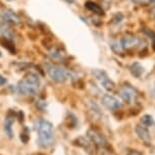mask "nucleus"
<instances>
[{
  "instance_id": "obj_12",
  "label": "nucleus",
  "mask_w": 155,
  "mask_h": 155,
  "mask_svg": "<svg viewBox=\"0 0 155 155\" xmlns=\"http://www.w3.org/2000/svg\"><path fill=\"white\" fill-rule=\"evenodd\" d=\"M130 71H131L133 76L139 78V77H141V74H143L144 68L139 62H135V63H133L131 66H130Z\"/></svg>"
},
{
  "instance_id": "obj_10",
  "label": "nucleus",
  "mask_w": 155,
  "mask_h": 155,
  "mask_svg": "<svg viewBox=\"0 0 155 155\" xmlns=\"http://www.w3.org/2000/svg\"><path fill=\"white\" fill-rule=\"evenodd\" d=\"M135 132L136 134L138 135V137L140 138L143 142L145 143H149L151 141V136H150V133H149L148 129L146 127H144L143 124H137L135 127Z\"/></svg>"
},
{
  "instance_id": "obj_9",
  "label": "nucleus",
  "mask_w": 155,
  "mask_h": 155,
  "mask_svg": "<svg viewBox=\"0 0 155 155\" xmlns=\"http://www.w3.org/2000/svg\"><path fill=\"white\" fill-rule=\"evenodd\" d=\"M0 16H1V18L3 19L4 21H7V23H12V24H15V25L21 23L19 16L16 15V13L12 12V10L2 9L1 12H0Z\"/></svg>"
},
{
  "instance_id": "obj_20",
  "label": "nucleus",
  "mask_w": 155,
  "mask_h": 155,
  "mask_svg": "<svg viewBox=\"0 0 155 155\" xmlns=\"http://www.w3.org/2000/svg\"><path fill=\"white\" fill-rule=\"evenodd\" d=\"M6 82H7V80L5 79L4 77H2L1 74H0V86H3L6 84Z\"/></svg>"
},
{
  "instance_id": "obj_18",
  "label": "nucleus",
  "mask_w": 155,
  "mask_h": 155,
  "mask_svg": "<svg viewBox=\"0 0 155 155\" xmlns=\"http://www.w3.org/2000/svg\"><path fill=\"white\" fill-rule=\"evenodd\" d=\"M135 4H149L148 0H131Z\"/></svg>"
},
{
  "instance_id": "obj_24",
  "label": "nucleus",
  "mask_w": 155,
  "mask_h": 155,
  "mask_svg": "<svg viewBox=\"0 0 155 155\" xmlns=\"http://www.w3.org/2000/svg\"><path fill=\"white\" fill-rule=\"evenodd\" d=\"M7 1H12V0H7Z\"/></svg>"
},
{
  "instance_id": "obj_4",
  "label": "nucleus",
  "mask_w": 155,
  "mask_h": 155,
  "mask_svg": "<svg viewBox=\"0 0 155 155\" xmlns=\"http://www.w3.org/2000/svg\"><path fill=\"white\" fill-rule=\"evenodd\" d=\"M93 74H94L95 79L100 83V85L105 90L108 91V92H111V91L114 90L115 84L110 80V78L107 76L105 71H101V70H95L93 71Z\"/></svg>"
},
{
  "instance_id": "obj_8",
  "label": "nucleus",
  "mask_w": 155,
  "mask_h": 155,
  "mask_svg": "<svg viewBox=\"0 0 155 155\" xmlns=\"http://www.w3.org/2000/svg\"><path fill=\"white\" fill-rule=\"evenodd\" d=\"M101 101L104 106H106L109 110H112V111L120 109L121 106V104H120V102L118 101V99H116L114 96L109 95V94H105V95L102 96Z\"/></svg>"
},
{
  "instance_id": "obj_16",
  "label": "nucleus",
  "mask_w": 155,
  "mask_h": 155,
  "mask_svg": "<svg viewBox=\"0 0 155 155\" xmlns=\"http://www.w3.org/2000/svg\"><path fill=\"white\" fill-rule=\"evenodd\" d=\"M110 47H111V49L116 54H118V52H120L121 49H123V47L120 45V42L118 43L117 41H113V42L110 43Z\"/></svg>"
},
{
  "instance_id": "obj_22",
  "label": "nucleus",
  "mask_w": 155,
  "mask_h": 155,
  "mask_svg": "<svg viewBox=\"0 0 155 155\" xmlns=\"http://www.w3.org/2000/svg\"><path fill=\"white\" fill-rule=\"evenodd\" d=\"M153 18H154V19H155V8L153 9Z\"/></svg>"
},
{
  "instance_id": "obj_5",
  "label": "nucleus",
  "mask_w": 155,
  "mask_h": 155,
  "mask_svg": "<svg viewBox=\"0 0 155 155\" xmlns=\"http://www.w3.org/2000/svg\"><path fill=\"white\" fill-rule=\"evenodd\" d=\"M142 43H144V41L142 39L136 37V36H132V35L124 36L120 40V45L124 50H130V49H134V48H137V47H140L142 45Z\"/></svg>"
},
{
  "instance_id": "obj_3",
  "label": "nucleus",
  "mask_w": 155,
  "mask_h": 155,
  "mask_svg": "<svg viewBox=\"0 0 155 155\" xmlns=\"http://www.w3.org/2000/svg\"><path fill=\"white\" fill-rule=\"evenodd\" d=\"M46 71L48 76L56 83H64L70 78V73L64 68L52 63H47Z\"/></svg>"
},
{
  "instance_id": "obj_2",
  "label": "nucleus",
  "mask_w": 155,
  "mask_h": 155,
  "mask_svg": "<svg viewBox=\"0 0 155 155\" xmlns=\"http://www.w3.org/2000/svg\"><path fill=\"white\" fill-rule=\"evenodd\" d=\"M39 87H40V80L35 74H28L16 86L18 93L31 96L37 94Z\"/></svg>"
},
{
  "instance_id": "obj_15",
  "label": "nucleus",
  "mask_w": 155,
  "mask_h": 155,
  "mask_svg": "<svg viewBox=\"0 0 155 155\" xmlns=\"http://www.w3.org/2000/svg\"><path fill=\"white\" fill-rule=\"evenodd\" d=\"M0 35L5 38H12V32L6 26H0Z\"/></svg>"
},
{
  "instance_id": "obj_14",
  "label": "nucleus",
  "mask_w": 155,
  "mask_h": 155,
  "mask_svg": "<svg viewBox=\"0 0 155 155\" xmlns=\"http://www.w3.org/2000/svg\"><path fill=\"white\" fill-rule=\"evenodd\" d=\"M141 124H142L144 127H146V128H147V127H151L152 124H153V117L149 114L143 115L142 118H141Z\"/></svg>"
},
{
  "instance_id": "obj_1",
  "label": "nucleus",
  "mask_w": 155,
  "mask_h": 155,
  "mask_svg": "<svg viewBox=\"0 0 155 155\" xmlns=\"http://www.w3.org/2000/svg\"><path fill=\"white\" fill-rule=\"evenodd\" d=\"M38 132V143L41 147H49L54 142L53 127L50 121L46 120H38L35 124Z\"/></svg>"
},
{
  "instance_id": "obj_21",
  "label": "nucleus",
  "mask_w": 155,
  "mask_h": 155,
  "mask_svg": "<svg viewBox=\"0 0 155 155\" xmlns=\"http://www.w3.org/2000/svg\"><path fill=\"white\" fill-rule=\"evenodd\" d=\"M148 2H149V4H150V3H155V0H148Z\"/></svg>"
},
{
  "instance_id": "obj_19",
  "label": "nucleus",
  "mask_w": 155,
  "mask_h": 155,
  "mask_svg": "<svg viewBox=\"0 0 155 155\" xmlns=\"http://www.w3.org/2000/svg\"><path fill=\"white\" fill-rule=\"evenodd\" d=\"M127 155H142V153L138 150H131V151L128 152V154Z\"/></svg>"
},
{
  "instance_id": "obj_6",
  "label": "nucleus",
  "mask_w": 155,
  "mask_h": 155,
  "mask_svg": "<svg viewBox=\"0 0 155 155\" xmlns=\"http://www.w3.org/2000/svg\"><path fill=\"white\" fill-rule=\"evenodd\" d=\"M87 136L91 142L93 144H95L96 146H98V147L104 148V147H107V145H108L104 136L102 135L101 133H99L98 131H96V130L90 129L87 133Z\"/></svg>"
},
{
  "instance_id": "obj_11",
  "label": "nucleus",
  "mask_w": 155,
  "mask_h": 155,
  "mask_svg": "<svg viewBox=\"0 0 155 155\" xmlns=\"http://www.w3.org/2000/svg\"><path fill=\"white\" fill-rule=\"evenodd\" d=\"M85 7L87 8L88 10H90V12L96 13V15H103V9H102L98 4L93 1H87L85 3Z\"/></svg>"
},
{
  "instance_id": "obj_23",
  "label": "nucleus",
  "mask_w": 155,
  "mask_h": 155,
  "mask_svg": "<svg viewBox=\"0 0 155 155\" xmlns=\"http://www.w3.org/2000/svg\"><path fill=\"white\" fill-rule=\"evenodd\" d=\"M0 57H1V51H0Z\"/></svg>"
},
{
  "instance_id": "obj_13",
  "label": "nucleus",
  "mask_w": 155,
  "mask_h": 155,
  "mask_svg": "<svg viewBox=\"0 0 155 155\" xmlns=\"http://www.w3.org/2000/svg\"><path fill=\"white\" fill-rule=\"evenodd\" d=\"M12 124H13V118L7 117L6 120H5V121H4V130H5V133H6L7 136L9 138L13 137Z\"/></svg>"
},
{
  "instance_id": "obj_7",
  "label": "nucleus",
  "mask_w": 155,
  "mask_h": 155,
  "mask_svg": "<svg viewBox=\"0 0 155 155\" xmlns=\"http://www.w3.org/2000/svg\"><path fill=\"white\" fill-rule=\"evenodd\" d=\"M136 96H137L136 91L133 89L132 87H130V86H123V87L120 88V97L123 99L124 102H126V103L130 104V103H132V102H134V100L136 99Z\"/></svg>"
},
{
  "instance_id": "obj_17",
  "label": "nucleus",
  "mask_w": 155,
  "mask_h": 155,
  "mask_svg": "<svg viewBox=\"0 0 155 155\" xmlns=\"http://www.w3.org/2000/svg\"><path fill=\"white\" fill-rule=\"evenodd\" d=\"M50 55L53 59H58V58H60L62 56V53L59 50H53L52 51V53H50Z\"/></svg>"
}]
</instances>
